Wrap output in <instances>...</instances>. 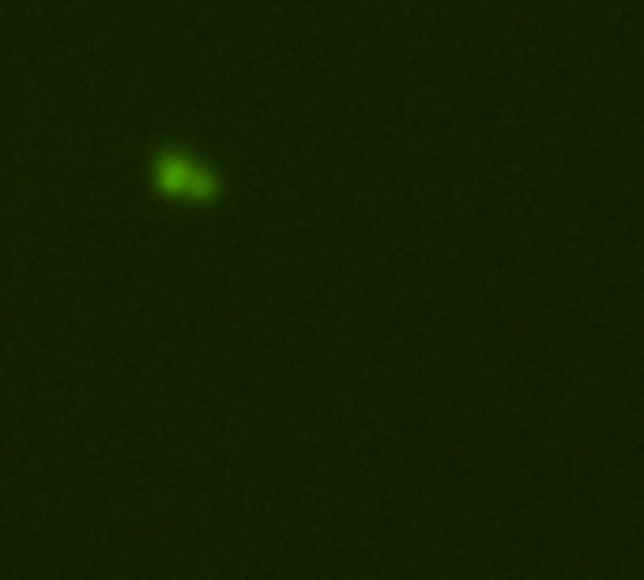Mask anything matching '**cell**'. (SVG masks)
Returning <instances> with one entry per match:
<instances>
[{
  "label": "cell",
  "instance_id": "cell-1",
  "mask_svg": "<svg viewBox=\"0 0 644 580\" xmlns=\"http://www.w3.org/2000/svg\"><path fill=\"white\" fill-rule=\"evenodd\" d=\"M159 178L170 193H181V196H208L211 185H215V181H211L200 166H193L189 159H166L159 166Z\"/></svg>",
  "mask_w": 644,
  "mask_h": 580
}]
</instances>
